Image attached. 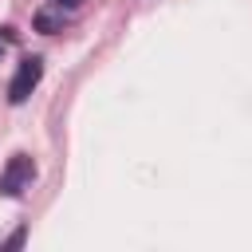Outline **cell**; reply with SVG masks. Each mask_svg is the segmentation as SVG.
Here are the masks:
<instances>
[{"label": "cell", "mask_w": 252, "mask_h": 252, "mask_svg": "<svg viewBox=\"0 0 252 252\" xmlns=\"http://www.w3.org/2000/svg\"><path fill=\"white\" fill-rule=\"evenodd\" d=\"M32 177H35V161L28 154H12L8 165H4V173H0V193L4 197H20L32 185Z\"/></svg>", "instance_id": "cell-1"}, {"label": "cell", "mask_w": 252, "mask_h": 252, "mask_svg": "<svg viewBox=\"0 0 252 252\" xmlns=\"http://www.w3.org/2000/svg\"><path fill=\"white\" fill-rule=\"evenodd\" d=\"M39 75H43V59H39V55H28V59L20 63V71H16V79H12V87H8V98H12V102H24V98L35 91Z\"/></svg>", "instance_id": "cell-2"}, {"label": "cell", "mask_w": 252, "mask_h": 252, "mask_svg": "<svg viewBox=\"0 0 252 252\" xmlns=\"http://www.w3.org/2000/svg\"><path fill=\"white\" fill-rule=\"evenodd\" d=\"M59 24H63V20H59L55 12H39V16H35V28H39V32H59Z\"/></svg>", "instance_id": "cell-3"}, {"label": "cell", "mask_w": 252, "mask_h": 252, "mask_svg": "<svg viewBox=\"0 0 252 252\" xmlns=\"http://www.w3.org/2000/svg\"><path fill=\"white\" fill-rule=\"evenodd\" d=\"M79 4H83V0H55V8H59V12H75Z\"/></svg>", "instance_id": "cell-4"}]
</instances>
